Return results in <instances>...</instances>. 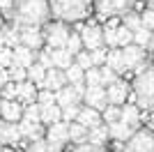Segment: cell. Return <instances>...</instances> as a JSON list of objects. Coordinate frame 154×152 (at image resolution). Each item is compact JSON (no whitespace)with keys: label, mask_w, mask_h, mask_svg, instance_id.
<instances>
[{"label":"cell","mask_w":154,"mask_h":152,"mask_svg":"<svg viewBox=\"0 0 154 152\" xmlns=\"http://www.w3.org/2000/svg\"><path fill=\"white\" fill-rule=\"evenodd\" d=\"M48 5L46 0H14L12 19H16V25H46L48 21Z\"/></svg>","instance_id":"obj_1"},{"label":"cell","mask_w":154,"mask_h":152,"mask_svg":"<svg viewBox=\"0 0 154 152\" xmlns=\"http://www.w3.org/2000/svg\"><path fill=\"white\" fill-rule=\"evenodd\" d=\"M48 14L58 23L81 21L90 14V0H46Z\"/></svg>","instance_id":"obj_2"},{"label":"cell","mask_w":154,"mask_h":152,"mask_svg":"<svg viewBox=\"0 0 154 152\" xmlns=\"http://www.w3.org/2000/svg\"><path fill=\"white\" fill-rule=\"evenodd\" d=\"M152 95H154V78H152V67L145 65L134 81V101H138L136 106L149 111L152 108Z\"/></svg>","instance_id":"obj_3"},{"label":"cell","mask_w":154,"mask_h":152,"mask_svg":"<svg viewBox=\"0 0 154 152\" xmlns=\"http://www.w3.org/2000/svg\"><path fill=\"white\" fill-rule=\"evenodd\" d=\"M136 0H94V9L101 19H113V16H124L131 12Z\"/></svg>","instance_id":"obj_4"},{"label":"cell","mask_w":154,"mask_h":152,"mask_svg":"<svg viewBox=\"0 0 154 152\" xmlns=\"http://www.w3.org/2000/svg\"><path fill=\"white\" fill-rule=\"evenodd\" d=\"M124 152H154V136L149 129H140V131L131 134V138L127 141Z\"/></svg>","instance_id":"obj_5"},{"label":"cell","mask_w":154,"mask_h":152,"mask_svg":"<svg viewBox=\"0 0 154 152\" xmlns=\"http://www.w3.org/2000/svg\"><path fill=\"white\" fill-rule=\"evenodd\" d=\"M120 51H122V60H124L127 71L134 69L136 74H138V71L147 65V60H145V49H140V46L129 44V46H124V49H120Z\"/></svg>","instance_id":"obj_6"},{"label":"cell","mask_w":154,"mask_h":152,"mask_svg":"<svg viewBox=\"0 0 154 152\" xmlns=\"http://www.w3.org/2000/svg\"><path fill=\"white\" fill-rule=\"evenodd\" d=\"M19 30V44L26 46L30 51H37L39 46L44 44V35H42V28H32V25H16Z\"/></svg>","instance_id":"obj_7"},{"label":"cell","mask_w":154,"mask_h":152,"mask_svg":"<svg viewBox=\"0 0 154 152\" xmlns=\"http://www.w3.org/2000/svg\"><path fill=\"white\" fill-rule=\"evenodd\" d=\"M46 30V42H48V49H64L67 44V37H69V28L64 23H51L44 28Z\"/></svg>","instance_id":"obj_8"},{"label":"cell","mask_w":154,"mask_h":152,"mask_svg":"<svg viewBox=\"0 0 154 152\" xmlns=\"http://www.w3.org/2000/svg\"><path fill=\"white\" fill-rule=\"evenodd\" d=\"M78 37H81L83 49H88V53H92V51H97V49H101V46H103L101 28H99V25H83L81 32H78Z\"/></svg>","instance_id":"obj_9"},{"label":"cell","mask_w":154,"mask_h":152,"mask_svg":"<svg viewBox=\"0 0 154 152\" xmlns=\"http://www.w3.org/2000/svg\"><path fill=\"white\" fill-rule=\"evenodd\" d=\"M106 90V99H108V106H117L120 108V104H124V101L129 99V95H131V88H129V83L124 81H115L110 83Z\"/></svg>","instance_id":"obj_10"},{"label":"cell","mask_w":154,"mask_h":152,"mask_svg":"<svg viewBox=\"0 0 154 152\" xmlns=\"http://www.w3.org/2000/svg\"><path fill=\"white\" fill-rule=\"evenodd\" d=\"M16 127H19L21 141H26L28 145H30V143H37V141H44V129H42L39 122H30V120H23V118H21V120L16 122Z\"/></svg>","instance_id":"obj_11"},{"label":"cell","mask_w":154,"mask_h":152,"mask_svg":"<svg viewBox=\"0 0 154 152\" xmlns=\"http://www.w3.org/2000/svg\"><path fill=\"white\" fill-rule=\"evenodd\" d=\"M46 143L60 147L62 150L64 143H69V122H55V125L48 127V134H46Z\"/></svg>","instance_id":"obj_12"},{"label":"cell","mask_w":154,"mask_h":152,"mask_svg":"<svg viewBox=\"0 0 154 152\" xmlns=\"http://www.w3.org/2000/svg\"><path fill=\"white\" fill-rule=\"evenodd\" d=\"M83 101H85V108H92V111H97V113H101L103 108L108 106L106 90L103 88H85Z\"/></svg>","instance_id":"obj_13"},{"label":"cell","mask_w":154,"mask_h":152,"mask_svg":"<svg viewBox=\"0 0 154 152\" xmlns=\"http://www.w3.org/2000/svg\"><path fill=\"white\" fill-rule=\"evenodd\" d=\"M53 97H55V106L62 111V108H69V106H81V97L71 90V85H64V88H60L58 92H53Z\"/></svg>","instance_id":"obj_14"},{"label":"cell","mask_w":154,"mask_h":152,"mask_svg":"<svg viewBox=\"0 0 154 152\" xmlns=\"http://www.w3.org/2000/svg\"><path fill=\"white\" fill-rule=\"evenodd\" d=\"M67 85V78H64V71H58V69H48L44 76V81L39 85V90H48V92H58L60 88Z\"/></svg>","instance_id":"obj_15"},{"label":"cell","mask_w":154,"mask_h":152,"mask_svg":"<svg viewBox=\"0 0 154 152\" xmlns=\"http://www.w3.org/2000/svg\"><path fill=\"white\" fill-rule=\"evenodd\" d=\"M0 115H2L5 122H19L21 115H23V106L16 99H12V101L0 99Z\"/></svg>","instance_id":"obj_16"},{"label":"cell","mask_w":154,"mask_h":152,"mask_svg":"<svg viewBox=\"0 0 154 152\" xmlns=\"http://www.w3.org/2000/svg\"><path fill=\"white\" fill-rule=\"evenodd\" d=\"M76 125H81L83 129H94V127L103 125L101 122V115L97 113V111H92V108H78V115H76Z\"/></svg>","instance_id":"obj_17"},{"label":"cell","mask_w":154,"mask_h":152,"mask_svg":"<svg viewBox=\"0 0 154 152\" xmlns=\"http://www.w3.org/2000/svg\"><path fill=\"white\" fill-rule=\"evenodd\" d=\"M0 143H5V145H19L21 143L16 122H5V120L0 122Z\"/></svg>","instance_id":"obj_18"},{"label":"cell","mask_w":154,"mask_h":152,"mask_svg":"<svg viewBox=\"0 0 154 152\" xmlns=\"http://www.w3.org/2000/svg\"><path fill=\"white\" fill-rule=\"evenodd\" d=\"M32 62H35V51L26 49V46H21V44L12 49V65H14V67H23V69H28Z\"/></svg>","instance_id":"obj_19"},{"label":"cell","mask_w":154,"mask_h":152,"mask_svg":"<svg viewBox=\"0 0 154 152\" xmlns=\"http://www.w3.org/2000/svg\"><path fill=\"white\" fill-rule=\"evenodd\" d=\"M85 143L92 145V147H97V150H101V147L108 143V129H106V125H99V127H94V129H88Z\"/></svg>","instance_id":"obj_20"},{"label":"cell","mask_w":154,"mask_h":152,"mask_svg":"<svg viewBox=\"0 0 154 152\" xmlns=\"http://www.w3.org/2000/svg\"><path fill=\"white\" fill-rule=\"evenodd\" d=\"M120 122H124L127 127L136 129V127L140 125V108L136 106V104H127V106L120 108Z\"/></svg>","instance_id":"obj_21"},{"label":"cell","mask_w":154,"mask_h":152,"mask_svg":"<svg viewBox=\"0 0 154 152\" xmlns=\"http://www.w3.org/2000/svg\"><path fill=\"white\" fill-rule=\"evenodd\" d=\"M48 55H51L53 69H58V71H64V69H69L71 65H74V58H71L64 49H51Z\"/></svg>","instance_id":"obj_22"},{"label":"cell","mask_w":154,"mask_h":152,"mask_svg":"<svg viewBox=\"0 0 154 152\" xmlns=\"http://www.w3.org/2000/svg\"><path fill=\"white\" fill-rule=\"evenodd\" d=\"M35 97H37V88L32 85L30 81H23V83H16V99H19V104L23 106V104H35Z\"/></svg>","instance_id":"obj_23"},{"label":"cell","mask_w":154,"mask_h":152,"mask_svg":"<svg viewBox=\"0 0 154 152\" xmlns=\"http://www.w3.org/2000/svg\"><path fill=\"white\" fill-rule=\"evenodd\" d=\"M106 129H108V138H113L115 143H122V141H129L131 138V134H134V129L131 127H127L124 122H113V125H106Z\"/></svg>","instance_id":"obj_24"},{"label":"cell","mask_w":154,"mask_h":152,"mask_svg":"<svg viewBox=\"0 0 154 152\" xmlns=\"http://www.w3.org/2000/svg\"><path fill=\"white\" fill-rule=\"evenodd\" d=\"M106 67H108L110 71H113V74H124V71H127V67H124V60H122V51L120 49H110L108 53H106Z\"/></svg>","instance_id":"obj_25"},{"label":"cell","mask_w":154,"mask_h":152,"mask_svg":"<svg viewBox=\"0 0 154 152\" xmlns=\"http://www.w3.org/2000/svg\"><path fill=\"white\" fill-rule=\"evenodd\" d=\"M55 122H60V108L53 104V106H44L39 108V125H55Z\"/></svg>","instance_id":"obj_26"},{"label":"cell","mask_w":154,"mask_h":152,"mask_svg":"<svg viewBox=\"0 0 154 152\" xmlns=\"http://www.w3.org/2000/svg\"><path fill=\"white\" fill-rule=\"evenodd\" d=\"M44 76H46V69H44L39 62H32L30 67H28V81H30L35 88H39V85H42Z\"/></svg>","instance_id":"obj_27"},{"label":"cell","mask_w":154,"mask_h":152,"mask_svg":"<svg viewBox=\"0 0 154 152\" xmlns=\"http://www.w3.org/2000/svg\"><path fill=\"white\" fill-rule=\"evenodd\" d=\"M0 35L5 39V46L7 49H14V46H19V30H16V25H7V28H0Z\"/></svg>","instance_id":"obj_28"},{"label":"cell","mask_w":154,"mask_h":152,"mask_svg":"<svg viewBox=\"0 0 154 152\" xmlns=\"http://www.w3.org/2000/svg\"><path fill=\"white\" fill-rule=\"evenodd\" d=\"M85 136H88V129H83V127L76 125V122H69V141H71V143L83 145V143H85Z\"/></svg>","instance_id":"obj_29"},{"label":"cell","mask_w":154,"mask_h":152,"mask_svg":"<svg viewBox=\"0 0 154 152\" xmlns=\"http://www.w3.org/2000/svg\"><path fill=\"white\" fill-rule=\"evenodd\" d=\"M64 51H67L71 58L78 55V53L83 51V44H81V37H78V32H69V37H67V44H64Z\"/></svg>","instance_id":"obj_30"},{"label":"cell","mask_w":154,"mask_h":152,"mask_svg":"<svg viewBox=\"0 0 154 152\" xmlns=\"http://www.w3.org/2000/svg\"><path fill=\"white\" fill-rule=\"evenodd\" d=\"M134 44V39H131V32L124 28V25H117L115 28V49H124V46Z\"/></svg>","instance_id":"obj_31"},{"label":"cell","mask_w":154,"mask_h":152,"mask_svg":"<svg viewBox=\"0 0 154 152\" xmlns=\"http://www.w3.org/2000/svg\"><path fill=\"white\" fill-rule=\"evenodd\" d=\"M83 76H85V71H81L76 65H71L69 69H64V78H67L69 85H74V83H83Z\"/></svg>","instance_id":"obj_32"},{"label":"cell","mask_w":154,"mask_h":152,"mask_svg":"<svg viewBox=\"0 0 154 152\" xmlns=\"http://www.w3.org/2000/svg\"><path fill=\"white\" fill-rule=\"evenodd\" d=\"M26 152H62V150L51 145V143H46V141H37V143H30L26 147Z\"/></svg>","instance_id":"obj_33"},{"label":"cell","mask_w":154,"mask_h":152,"mask_svg":"<svg viewBox=\"0 0 154 152\" xmlns=\"http://www.w3.org/2000/svg\"><path fill=\"white\" fill-rule=\"evenodd\" d=\"M99 115H101V122H106V125H113V122L120 120V108H117V106H106Z\"/></svg>","instance_id":"obj_34"},{"label":"cell","mask_w":154,"mask_h":152,"mask_svg":"<svg viewBox=\"0 0 154 152\" xmlns=\"http://www.w3.org/2000/svg\"><path fill=\"white\" fill-rule=\"evenodd\" d=\"M83 83H85V88H101V81H99V69H88L83 76Z\"/></svg>","instance_id":"obj_35"},{"label":"cell","mask_w":154,"mask_h":152,"mask_svg":"<svg viewBox=\"0 0 154 152\" xmlns=\"http://www.w3.org/2000/svg\"><path fill=\"white\" fill-rule=\"evenodd\" d=\"M97 69H99V81H101V88H103V85L108 88L110 83H115V81H117V76L113 74V71H110L108 67H106V65H101V67H97Z\"/></svg>","instance_id":"obj_36"},{"label":"cell","mask_w":154,"mask_h":152,"mask_svg":"<svg viewBox=\"0 0 154 152\" xmlns=\"http://www.w3.org/2000/svg\"><path fill=\"white\" fill-rule=\"evenodd\" d=\"M35 101H37L39 108H44V106H53V104H55V97H53V92H48V90H39Z\"/></svg>","instance_id":"obj_37"},{"label":"cell","mask_w":154,"mask_h":152,"mask_svg":"<svg viewBox=\"0 0 154 152\" xmlns=\"http://www.w3.org/2000/svg\"><path fill=\"white\" fill-rule=\"evenodd\" d=\"M138 19H140V25L145 28V30L152 32V28H154V12H152V7H145Z\"/></svg>","instance_id":"obj_38"},{"label":"cell","mask_w":154,"mask_h":152,"mask_svg":"<svg viewBox=\"0 0 154 152\" xmlns=\"http://www.w3.org/2000/svg\"><path fill=\"white\" fill-rule=\"evenodd\" d=\"M76 58V67L81 71H88V69H92V60H90V53H88V51H81V53H78V55H74Z\"/></svg>","instance_id":"obj_39"},{"label":"cell","mask_w":154,"mask_h":152,"mask_svg":"<svg viewBox=\"0 0 154 152\" xmlns=\"http://www.w3.org/2000/svg\"><path fill=\"white\" fill-rule=\"evenodd\" d=\"M23 120H30V122H39V106L37 101L35 104H28L26 108H23V115H21Z\"/></svg>","instance_id":"obj_40"},{"label":"cell","mask_w":154,"mask_h":152,"mask_svg":"<svg viewBox=\"0 0 154 152\" xmlns=\"http://www.w3.org/2000/svg\"><path fill=\"white\" fill-rule=\"evenodd\" d=\"M106 53H108V51L103 49V46L90 53V60H92V67H94V69H97V67H101V65L106 62Z\"/></svg>","instance_id":"obj_41"},{"label":"cell","mask_w":154,"mask_h":152,"mask_svg":"<svg viewBox=\"0 0 154 152\" xmlns=\"http://www.w3.org/2000/svg\"><path fill=\"white\" fill-rule=\"evenodd\" d=\"M0 97H2L5 101H12L14 97H16V83H12V81H9V83L5 85V88L0 90Z\"/></svg>","instance_id":"obj_42"},{"label":"cell","mask_w":154,"mask_h":152,"mask_svg":"<svg viewBox=\"0 0 154 152\" xmlns=\"http://www.w3.org/2000/svg\"><path fill=\"white\" fill-rule=\"evenodd\" d=\"M12 67V49H0V69Z\"/></svg>","instance_id":"obj_43"},{"label":"cell","mask_w":154,"mask_h":152,"mask_svg":"<svg viewBox=\"0 0 154 152\" xmlns=\"http://www.w3.org/2000/svg\"><path fill=\"white\" fill-rule=\"evenodd\" d=\"M48 53H51V49H44L42 53H39V58H37V62L42 65V67H44L46 71H48V69H53V65H51V55H48Z\"/></svg>","instance_id":"obj_44"},{"label":"cell","mask_w":154,"mask_h":152,"mask_svg":"<svg viewBox=\"0 0 154 152\" xmlns=\"http://www.w3.org/2000/svg\"><path fill=\"white\" fill-rule=\"evenodd\" d=\"M12 7H14V0H0V12H5V16H7V12H12Z\"/></svg>","instance_id":"obj_45"},{"label":"cell","mask_w":154,"mask_h":152,"mask_svg":"<svg viewBox=\"0 0 154 152\" xmlns=\"http://www.w3.org/2000/svg\"><path fill=\"white\" fill-rule=\"evenodd\" d=\"M74 152H99V150L92 147V145H88V143H83V145H76V147H74Z\"/></svg>","instance_id":"obj_46"},{"label":"cell","mask_w":154,"mask_h":152,"mask_svg":"<svg viewBox=\"0 0 154 152\" xmlns=\"http://www.w3.org/2000/svg\"><path fill=\"white\" fill-rule=\"evenodd\" d=\"M7 83H9V74H7V69H0V90L5 88Z\"/></svg>","instance_id":"obj_47"},{"label":"cell","mask_w":154,"mask_h":152,"mask_svg":"<svg viewBox=\"0 0 154 152\" xmlns=\"http://www.w3.org/2000/svg\"><path fill=\"white\" fill-rule=\"evenodd\" d=\"M0 49H7V46H5V39H2V35H0Z\"/></svg>","instance_id":"obj_48"},{"label":"cell","mask_w":154,"mask_h":152,"mask_svg":"<svg viewBox=\"0 0 154 152\" xmlns=\"http://www.w3.org/2000/svg\"><path fill=\"white\" fill-rule=\"evenodd\" d=\"M0 28H2V16H0Z\"/></svg>","instance_id":"obj_49"},{"label":"cell","mask_w":154,"mask_h":152,"mask_svg":"<svg viewBox=\"0 0 154 152\" xmlns=\"http://www.w3.org/2000/svg\"><path fill=\"white\" fill-rule=\"evenodd\" d=\"M99 152H103V150H99Z\"/></svg>","instance_id":"obj_50"},{"label":"cell","mask_w":154,"mask_h":152,"mask_svg":"<svg viewBox=\"0 0 154 152\" xmlns=\"http://www.w3.org/2000/svg\"><path fill=\"white\" fill-rule=\"evenodd\" d=\"M0 152H2V150H0Z\"/></svg>","instance_id":"obj_51"}]
</instances>
